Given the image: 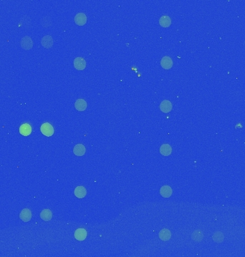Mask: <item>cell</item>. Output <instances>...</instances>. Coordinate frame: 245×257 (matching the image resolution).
Returning a JSON list of instances; mask_svg holds the SVG:
<instances>
[{
    "mask_svg": "<svg viewBox=\"0 0 245 257\" xmlns=\"http://www.w3.org/2000/svg\"><path fill=\"white\" fill-rule=\"evenodd\" d=\"M41 24L43 27H49L52 25V19L50 17L45 16L41 19Z\"/></svg>",
    "mask_w": 245,
    "mask_h": 257,
    "instance_id": "d6986e66",
    "label": "cell"
},
{
    "mask_svg": "<svg viewBox=\"0 0 245 257\" xmlns=\"http://www.w3.org/2000/svg\"><path fill=\"white\" fill-rule=\"evenodd\" d=\"M161 65L165 69H171L173 66V61L171 57L168 56L163 57L161 61Z\"/></svg>",
    "mask_w": 245,
    "mask_h": 257,
    "instance_id": "8992f818",
    "label": "cell"
},
{
    "mask_svg": "<svg viewBox=\"0 0 245 257\" xmlns=\"http://www.w3.org/2000/svg\"><path fill=\"white\" fill-rule=\"evenodd\" d=\"M224 239V235L222 232H217V233L214 234V235L213 236V240L215 242H217V243H220V242H222Z\"/></svg>",
    "mask_w": 245,
    "mask_h": 257,
    "instance_id": "ffe728a7",
    "label": "cell"
},
{
    "mask_svg": "<svg viewBox=\"0 0 245 257\" xmlns=\"http://www.w3.org/2000/svg\"><path fill=\"white\" fill-rule=\"evenodd\" d=\"M160 109L163 113H169L172 110V104L169 100H163L160 105Z\"/></svg>",
    "mask_w": 245,
    "mask_h": 257,
    "instance_id": "30bf717a",
    "label": "cell"
},
{
    "mask_svg": "<svg viewBox=\"0 0 245 257\" xmlns=\"http://www.w3.org/2000/svg\"><path fill=\"white\" fill-rule=\"evenodd\" d=\"M32 132V128L31 126H29V124L24 123L23 125H22L19 128V133H21V135L24 136H27L29 135H30Z\"/></svg>",
    "mask_w": 245,
    "mask_h": 257,
    "instance_id": "7c38bea8",
    "label": "cell"
},
{
    "mask_svg": "<svg viewBox=\"0 0 245 257\" xmlns=\"http://www.w3.org/2000/svg\"><path fill=\"white\" fill-rule=\"evenodd\" d=\"M75 238L78 241L85 240L86 236H87V232L84 229H77L75 232Z\"/></svg>",
    "mask_w": 245,
    "mask_h": 257,
    "instance_id": "ba28073f",
    "label": "cell"
},
{
    "mask_svg": "<svg viewBox=\"0 0 245 257\" xmlns=\"http://www.w3.org/2000/svg\"><path fill=\"white\" fill-rule=\"evenodd\" d=\"M20 45L22 49H25V50H29L33 47V39L29 36L24 37L20 41Z\"/></svg>",
    "mask_w": 245,
    "mask_h": 257,
    "instance_id": "6da1fadb",
    "label": "cell"
},
{
    "mask_svg": "<svg viewBox=\"0 0 245 257\" xmlns=\"http://www.w3.org/2000/svg\"><path fill=\"white\" fill-rule=\"evenodd\" d=\"M40 130H41L42 133L48 137L52 136L54 133L53 127L48 123H45L42 125Z\"/></svg>",
    "mask_w": 245,
    "mask_h": 257,
    "instance_id": "7a4b0ae2",
    "label": "cell"
},
{
    "mask_svg": "<svg viewBox=\"0 0 245 257\" xmlns=\"http://www.w3.org/2000/svg\"><path fill=\"white\" fill-rule=\"evenodd\" d=\"M85 147L83 144H77L73 148V153L77 156H83L85 153Z\"/></svg>",
    "mask_w": 245,
    "mask_h": 257,
    "instance_id": "9c48e42d",
    "label": "cell"
},
{
    "mask_svg": "<svg viewBox=\"0 0 245 257\" xmlns=\"http://www.w3.org/2000/svg\"><path fill=\"white\" fill-rule=\"evenodd\" d=\"M159 24L163 27H168L171 24V20L169 16H162L159 19Z\"/></svg>",
    "mask_w": 245,
    "mask_h": 257,
    "instance_id": "e0dca14e",
    "label": "cell"
},
{
    "mask_svg": "<svg viewBox=\"0 0 245 257\" xmlns=\"http://www.w3.org/2000/svg\"><path fill=\"white\" fill-rule=\"evenodd\" d=\"M75 24L78 26L85 25L87 22V17L84 13H78L77 14L75 18H74Z\"/></svg>",
    "mask_w": 245,
    "mask_h": 257,
    "instance_id": "5b68a950",
    "label": "cell"
},
{
    "mask_svg": "<svg viewBox=\"0 0 245 257\" xmlns=\"http://www.w3.org/2000/svg\"><path fill=\"white\" fill-rule=\"evenodd\" d=\"M75 108L78 111H84L87 108V103L83 99L77 100L75 103Z\"/></svg>",
    "mask_w": 245,
    "mask_h": 257,
    "instance_id": "8fae6325",
    "label": "cell"
},
{
    "mask_svg": "<svg viewBox=\"0 0 245 257\" xmlns=\"http://www.w3.org/2000/svg\"><path fill=\"white\" fill-rule=\"evenodd\" d=\"M172 152V148L169 144H163L160 148V153H161L163 156H168L171 155Z\"/></svg>",
    "mask_w": 245,
    "mask_h": 257,
    "instance_id": "5bb4252c",
    "label": "cell"
},
{
    "mask_svg": "<svg viewBox=\"0 0 245 257\" xmlns=\"http://www.w3.org/2000/svg\"><path fill=\"white\" fill-rule=\"evenodd\" d=\"M53 217V213L49 209H44V210L40 213V218L43 221H49L51 220Z\"/></svg>",
    "mask_w": 245,
    "mask_h": 257,
    "instance_id": "9a60e30c",
    "label": "cell"
},
{
    "mask_svg": "<svg viewBox=\"0 0 245 257\" xmlns=\"http://www.w3.org/2000/svg\"><path fill=\"white\" fill-rule=\"evenodd\" d=\"M74 67L78 70H83L86 67V62L83 57H76L73 62Z\"/></svg>",
    "mask_w": 245,
    "mask_h": 257,
    "instance_id": "3957f363",
    "label": "cell"
},
{
    "mask_svg": "<svg viewBox=\"0 0 245 257\" xmlns=\"http://www.w3.org/2000/svg\"><path fill=\"white\" fill-rule=\"evenodd\" d=\"M171 236V234L169 230H168L166 229H163V230L161 231L159 234V237L160 239L163 241H168L169 240Z\"/></svg>",
    "mask_w": 245,
    "mask_h": 257,
    "instance_id": "ac0fdd59",
    "label": "cell"
},
{
    "mask_svg": "<svg viewBox=\"0 0 245 257\" xmlns=\"http://www.w3.org/2000/svg\"><path fill=\"white\" fill-rule=\"evenodd\" d=\"M192 239H194V241H201L203 239V235H202V232L200 231H194V234H192Z\"/></svg>",
    "mask_w": 245,
    "mask_h": 257,
    "instance_id": "44dd1931",
    "label": "cell"
},
{
    "mask_svg": "<svg viewBox=\"0 0 245 257\" xmlns=\"http://www.w3.org/2000/svg\"><path fill=\"white\" fill-rule=\"evenodd\" d=\"M54 44V40L50 35H46L43 37L41 39L42 46L45 49H49L53 47Z\"/></svg>",
    "mask_w": 245,
    "mask_h": 257,
    "instance_id": "277c9868",
    "label": "cell"
},
{
    "mask_svg": "<svg viewBox=\"0 0 245 257\" xmlns=\"http://www.w3.org/2000/svg\"><path fill=\"white\" fill-rule=\"evenodd\" d=\"M160 193H161V195L163 197H164V198H169V197L171 196L172 190L170 186H164L161 188Z\"/></svg>",
    "mask_w": 245,
    "mask_h": 257,
    "instance_id": "2e32d148",
    "label": "cell"
},
{
    "mask_svg": "<svg viewBox=\"0 0 245 257\" xmlns=\"http://www.w3.org/2000/svg\"><path fill=\"white\" fill-rule=\"evenodd\" d=\"M75 196L78 198H83L86 196L87 191L83 186H78L74 191Z\"/></svg>",
    "mask_w": 245,
    "mask_h": 257,
    "instance_id": "4fadbf2b",
    "label": "cell"
},
{
    "mask_svg": "<svg viewBox=\"0 0 245 257\" xmlns=\"http://www.w3.org/2000/svg\"><path fill=\"white\" fill-rule=\"evenodd\" d=\"M19 218L24 222H28L32 218L31 211L28 208H24L19 214Z\"/></svg>",
    "mask_w": 245,
    "mask_h": 257,
    "instance_id": "52a82bcc",
    "label": "cell"
}]
</instances>
